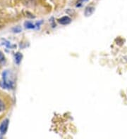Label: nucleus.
Wrapping results in <instances>:
<instances>
[{
    "label": "nucleus",
    "instance_id": "obj_2",
    "mask_svg": "<svg viewBox=\"0 0 127 139\" xmlns=\"http://www.w3.org/2000/svg\"><path fill=\"white\" fill-rule=\"evenodd\" d=\"M71 19L68 16H64L58 20V22L62 25H68L71 22Z\"/></svg>",
    "mask_w": 127,
    "mask_h": 139
},
{
    "label": "nucleus",
    "instance_id": "obj_3",
    "mask_svg": "<svg viewBox=\"0 0 127 139\" xmlns=\"http://www.w3.org/2000/svg\"><path fill=\"white\" fill-rule=\"evenodd\" d=\"M94 11H95V8L94 7L88 6L85 10V16H90L93 13Z\"/></svg>",
    "mask_w": 127,
    "mask_h": 139
},
{
    "label": "nucleus",
    "instance_id": "obj_6",
    "mask_svg": "<svg viewBox=\"0 0 127 139\" xmlns=\"http://www.w3.org/2000/svg\"><path fill=\"white\" fill-rule=\"evenodd\" d=\"M5 110V104L0 99V112H3Z\"/></svg>",
    "mask_w": 127,
    "mask_h": 139
},
{
    "label": "nucleus",
    "instance_id": "obj_4",
    "mask_svg": "<svg viewBox=\"0 0 127 139\" xmlns=\"http://www.w3.org/2000/svg\"><path fill=\"white\" fill-rule=\"evenodd\" d=\"M22 59V54L21 53H16L15 54V61L17 64H19L21 63Z\"/></svg>",
    "mask_w": 127,
    "mask_h": 139
},
{
    "label": "nucleus",
    "instance_id": "obj_5",
    "mask_svg": "<svg viewBox=\"0 0 127 139\" xmlns=\"http://www.w3.org/2000/svg\"><path fill=\"white\" fill-rule=\"evenodd\" d=\"M24 25L25 27L28 29H35L36 27V26L34 24H33L31 22H25Z\"/></svg>",
    "mask_w": 127,
    "mask_h": 139
},
{
    "label": "nucleus",
    "instance_id": "obj_8",
    "mask_svg": "<svg viewBox=\"0 0 127 139\" xmlns=\"http://www.w3.org/2000/svg\"><path fill=\"white\" fill-rule=\"evenodd\" d=\"M88 1V0H82V1Z\"/></svg>",
    "mask_w": 127,
    "mask_h": 139
},
{
    "label": "nucleus",
    "instance_id": "obj_7",
    "mask_svg": "<svg viewBox=\"0 0 127 139\" xmlns=\"http://www.w3.org/2000/svg\"><path fill=\"white\" fill-rule=\"evenodd\" d=\"M5 60V58L3 55V54L0 51V62H4Z\"/></svg>",
    "mask_w": 127,
    "mask_h": 139
},
{
    "label": "nucleus",
    "instance_id": "obj_1",
    "mask_svg": "<svg viewBox=\"0 0 127 139\" xmlns=\"http://www.w3.org/2000/svg\"><path fill=\"white\" fill-rule=\"evenodd\" d=\"M9 126V119H5L2 121V123L0 124V132L2 134H4L8 129Z\"/></svg>",
    "mask_w": 127,
    "mask_h": 139
}]
</instances>
